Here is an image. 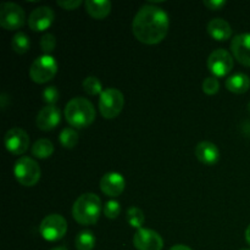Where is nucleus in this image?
Wrapping results in <instances>:
<instances>
[{
	"label": "nucleus",
	"mask_w": 250,
	"mask_h": 250,
	"mask_svg": "<svg viewBox=\"0 0 250 250\" xmlns=\"http://www.w3.org/2000/svg\"><path fill=\"white\" fill-rule=\"evenodd\" d=\"M54 146L49 139H38L32 146V155L38 159H48L53 155Z\"/></svg>",
	"instance_id": "20"
},
{
	"label": "nucleus",
	"mask_w": 250,
	"mask_h": 250,
	"mask_svg": "<svg viewBox=\"0 0 250 250\" xmlns=\"http://www.w3.org/2000/svg\"><path fill=\"white\" fill-rule=\"evenodd\" d=\"M231 51L239 63L250 67V33L237 34L231 42Z\"/></svg>",
	"instance_id": "14"
},
{
	"label": "nucleus",
	"mask_w": 250,
	"mask_h": 250,
	"mask_svg": "<svg viewBox=\"0 0 250 250\" xmlns=\"http://www.w3.org/2000/svg\"><path fill=\"white\" fill-rule=\"evenodd\" d=\"M120 212H121V205L116 200H109L104 205V215L107 219H116L120 215Z\"/></svg>",
	"instance_id": "27"
},
{
	"label": "nucleus",
	"mask_w": 250,
	"mask_h": 250,
	"mask_svg": "<svg viewBox=\"0 0 250 250\" xmlns=\"http://www.w3.org/2000/svg\"><path fill=\"white\" fill-rule=\"evenodd\" d=\"M203 92L208 95H214L219 92L220 89V82L216 77L214 76H210V77L205 78L203 81Z\"/></svg>",
	"instance_id": "26"
},
{
	"label": "nucleus",
	"mask_w": 250,
	"mask_h": 250,
	"mask_svg": "<svg viewBox=\"0 0 250 250\" xmlns=\"http://www.w3.org/2000/svg\"><path fill=\"white\" fill-rule=\"evenodd\" d=\"M225 85L229 92L236 93V94H243L249 90L250 78L246 73H234V75L226 78Z\"/></svg>",
	"instance_id": "19"
},
{
	"label": "nucleus",
	"mask_w": 250,
	"mask_h": 250,
	"mask_svg": "<svg viewBox=\"0 0 250 250\" xmlns=\"http://www.w3.org/2000/svg\"><path fill=\"white\" fill-rule=\"evenodd\" d=\"M83 89H84V92L89 95L102 94V82H100L97 77H94V76H88V77L83 81Z\"/></svg>",
	"instance_id": "25"
},
{
	"label": "nucleus",
	"mask_w": 250,
	"mask_h": 250,
	"mask_svg": "<svg viewBox=\"0 0 250 250\" xmlns=\"http://www.w3.org/2000/svg\"><path fill=\"white\" fill-rule=\"evenodd\" d=\"M55 14L49 6H39L29 14L28 26L34 32H43L53 24Z\"/></svg>",
	"instance_id": "12"
},
{
	"label": "nucleus",
	"mask_w": 250,
	"mask_h": 250,
	"mask_svg": "<svg viewBox=\"0 0 250 250\" xmlns=\"http://www.w3.org/2000/svg\"><path fill=\"white\" fill-rule=\"evenodd\" d=\"M31 46V42L29 38L22 32H17L11 39V48L15 53L17 54H24L29 50Z\"/></svg>",
	"instance_id": "22"
},
{
	"label": "nucleus",
	"mask_w": 250,
	"mask_h": 250,
	"mask_svg": "<svg viewBox=\"0 0 250 250\" xmlns=\"http://www.w3.org/2000/svg\"><path fill=\"white\" fill-rule=\"evenodd\" d=\"M133 246L137 250H161L164 241L158 232L150 229H141L134 234Z\"/></svg>",
	"instance_id": "11"
},
{
	"label": "nucleus",
	"mask_w": 250,
	"mask_h": 250,
	"mask_svg": "<svg viewBox=\"0 0 250 250\" xmlns=\"http://www.w3.org/2000/svg\"><path fill=\"white\" fill-rule=\"evenodd\" d=\"M39 232L45 241H59L67 232V222L65 217L59 214L48 215L39 225Z\"/></svg>",
	"instance_id": "8"
},
{
	"label": "nucleus",
	"mask_w": 250,
	"mask_h": 250,
	"mask_svg": "<svg viewBox=\"0 0 250 250\" xmlns=\"http://www.w3.org/2000/svg\"><path fill=\"white\" fill-rule=\"evenodd\" d=\"M59 65L51 55H42L33 61L29 68V77L33 82L46 83L55 77Z\"/></svg>",
	"instance_id": "6"
},
{
	"label": "nucleus",
	"mask_w": 250,
	"mask_h": 250,
	"mask_svg": "<svg viewBox=\"0 0 250 250\" xmlns=\"http://www.w3.org/2000/svg\"><path fill=\"white\" fill-rule=\"evenodd\" d=\"M43 100L48 105H55L58 103L59 98H60V93H59L58 88L50 85V87H46L43 90Z\"/></svg>",
	"instance_id": "29"
},
{
	"label": "nucleus",
	"mask_w": 250,
	"mask_h": 250,
	"mask_svg": "<svg viewBox=\"0 0 250 250\" xmlns=\"http://www.w3.org/2000/svg\"><path fill=\"white\" fill-rule=\"evenodd\" d=\"M246 239H247V242H248V244L250 246V225L248 227H247V229H246Z\"/></svg>",
	"instance_id": "33"
},
{
	"label": "nucleus",
	"mask_w": 250,
	"mask_h": 250,
	"mask_svg": "<svg viewBox=\"0 0 250 250\" xmlns=\"http://www.w3.org/2000/svg\"><path fill=\"white\" fill-rule=\"evenodd\" d=\"M59 139H60V143L63 148L72 149L78 143V133L73 128L66 127V128H63L61 131Z\"/></svg>",
	"instance_id": "23"
},
{
	"label": "nucleus",
	"mask_w": 250,
	"mask_h": 250,
	"mask_svg": "<svg viewBox=\"0 0 250 250\" xmlns=\"http://www.w3.org/2000/svg\"><path fill=\"white\" fill-rule=\"evenodd\" d=\"M204 5L212 11H217L226 5V1L225 0H204Z\"/></svg>",
	"instance_id": "31"
},
{
	"label": "nucleus",
	"mask_w": 250,
	"mask_h": 250,
	"mask_svg": "<svg viewBox=\"0 0 250 250\" xmlns=\"http://www.w3.org/2000/svg\"><path fill=\"white\" fill-rule=\"evenodd\" d=\"M234 59L226 49H216L208 58V68L214 77H224L232 71Z\"/></svg>",
	"instance_id": "9"
},
{
	"label": "nucleus",
	"mask_w": 250,
	"mask_h": 250,
	"mask_svg": "<svg viewBox=\"0 0 250 250\" xmlns=\"http://www.w3.org/2000/svg\"><path fill=\"white\" fill-rule=\"evenodd\" d=\"M126 187L124 176L119 172H107L100 180V189L107 197H119Z\"/></svg>",
	"instance_id": "13"
},
{
	"label": "nucleus",
	"mask_w": 250,
	"mask_h": 250,
	"mask_svg": "<svg viewBox=\"0 0 250 250\" xmlns=\"http://www.w3.org/2000/svg\"><path fill=\"white\" fill-rule=\"evenodd\" d=\"M14 175L20 185L33 187L41 180L42 171L36 160L29 156H22L15 163Z\"/></svg>",
	"instance_id": "4"
},
{
	"label": "nucleus",
	"mask_w": 250,
	"mask_h": 250,
	"mask_svg": "<svg viewBox=\"0 0 250 250\" xmlns=\"http://www.w3.org/2000/svg\"><path fill=\"white\" fill-rule=\"evenodd\" d=\"M127 221L134 229H143L144 221H146V217H144L143 211H142L139 208L137 207H131L127 210Z\"/></svg>",
	"instance_id": "24"
},
{
	"label": "nucleus",
	"mask_w": 250,
	"mask_h": 250,
	"mask_svg": "<svg viewBox=\"0 0 250 250\" xmlns=\"http://www.w3.org/2000/svg\"><path fill=\"white\" fill-rule=\"evenodd\" d=\"M26 22L24 10L16 2H4L0 6V26L7 31H16Z\"/></svg>",
	"instance_id": "7"
},
{
	"label": "nucleus",
	"mask_w": 250,
	"mask_h": 250,
	"mask_svg": "<svg viewBox=\"0 0 250 250\" xmlns=\"http://www.w3.org/2000/svg\"><path fill=\"white\" fill-rule=\"evenodd\" d=\"M65 119L75 128H85L95 120V107L88 99L77 97L66 104Z\"/></svg>",
	"instance_id": "3"
},
{
	"label": "nucleus",
	"mask_w": 250,
	"mask_h": 250,
	"mask_svg": "<svg viewBox=\"0 0 250 250\" xmlns=\"http://www.w3.org/2000/svg\"><path fill=\"white\" fill-rule=\"evenodd\" d=\"M85 11L95 20H103L111 11V2L109 0H85Z\"/></svg>",
	"instance_id": "18"
},
{
	"label": "nucleus",
	"mask_w": 250,
	"mask_h": 250,
	"mask_svg": "<svg viewBox=\"0 0 250 250\" xmlns=\"http://www.w3.org/2000/svg\"><path fill=\"white\" fill-rule=\"evenodd\" d=\"M195 156L202 164L208 166L215 165L220 159L219 148L211 142H200L195 146Z\"/></svg>",
	"instance_id": "16"
},
{
	"label": "nucleus",
	"mask_w": 250,
	"mask_h": 250,
	"mask_svg": "<svg viewBox=\"0 0 250 250\" xmlns=\"http://www.w3.org/2000/svg\"><path fill=\"white\" fill-rule=\"evenodd\" d=\"M170 250H192V249L187 246H183V244H176V246H173Z\"/></svg>",
	"instance_id": "32"
},
{
	"label": "nucleus",
	"mask_w": 250,
	"mask_h": 250,
	"mask_svg": "<svg viewBox=\"0 0 250 250\" xmlns=\"http://www.w3.org/2000/svg\"><path fill=\"white\" fill-rule=\"evenodd\" d=\"M241 250H249V249H241Z\"/></svg>",
	"instance_id": "35"
},
{
	"label": "nucleus",
	"mask_w": 250,
	"mask_h": 250,
	"mask_svg": "<svg viewBox=\"0 0 250 250\" xmlns=\"http://www.w3.org/2000/svg\"><path fill=\"white\" fill-rule=\"evenodd\" d=\"M55 46H56V38L54 34L46 33L41 38V48L42 50L45 53V55H49V53H51V51L55 49Z\"/></svg>",
	"instance_id": "28"
},
{
	"label": "nucleus",
	"mask_w": 250,
	"mask_h": 250,
	"mask_svg": "<svg viewBox=\"0 0 250 250\" xmlns=\"http://www.w3.org/2000/svg\"><path fill=\"white\" fill-rule=\"evenodd\" d=\"M102 211V200L94 193H84L76 199L72 216L83 226H92L98 222Z\"/></svg>",
	"instance_id": "2"
},
{
	"label": "nucleus",
	"mask_w": 250,
	"mask_h": 250,
	"mask_svg": "<svg viewBox=\"0 0 250 250\" xmlns=\"http://www.w3.org/2000/svg\"><path fill=\"white\" fill-rule=\"evenodd\" d=\"M208 33L216 41L224 42L232 37V27L226 20L212 19L208 23Z\"/></svg>",
	"instance_id": "17"
},
{
	"label": "nucleus",
	"mask_w": 250,
	"mask_h": 250,
	"mask_svg": "<svg viewBox=\"0 0 250 250\" xmlns=\"http://www.w3.org/2000/svg\"><path fill=\"white\" fill-rule=\"evenodd\" d=\"M77 250H93L95 246V236L92 231H81L75 239Z\"/></svg>",
	"instance_id": "21"
},
{
	"label": "nucleus",
	"mask_w": 250,
	"mask_h": 250,
	"mask_svg": "<svg viewBox=\"0 0 250 250\" xmlns=\"http://www.w3.org/2000/svg\"><path fill=\"white\" fill-rule=\"evenodd\" d=\"M125 105V97L116 88H106L99 98V111L104 119L111 120L121 114Z\"/></svg>",
	"instance_id": "5"
},
{
	"label": "nucleus",
	"mask_w": 250,
	"mask_h": 250,
	"mask_svg": "<svg viewBox=\"0 0 250 250\" xmlns=\"http://www.w3.org/2000/svg\"><path fill=\"white\" fill-rule=\"evenodd\" d=\"M82 4L81 0H58V5L65 10H75Z\"/></svg>",
	"instance_id": "30"
},
{
	"label": "nucleus",
	"mask_w": 250,
	"mask_h": 250,
	"mask_svg": "<svg viewBox=\"0 0 250 250\" xmlns=\"http://www.w3.org/2000/svg\"><path fill=\"white\" fill-rule=\"evenodd\" d=\"M61 121V112L55 105H46L37 115V127L44 132L55 128Z\"/></svg>",
	"instance_id": "15"
},
{
	"label": "nucleus",
	"mask_w": 250,
	"mask_h": 250,
	"mask_svg": "<svg viewBox=\"0 0 250 250\" xmlns=\"http://www.w3.org/2000/svg\"><path fill=\"white\" fill-rule=\"evenodd\" d=\"M170 20L165 10L155 5H144L136 14L132 23L134 37L141 43L153 44L164 41L168 32Z\"/></svg>",
	"instance_id": "1"
},
{
	"label": "nucleus",
	"mask_w": 250,
	"mask_h": 250,
	"mask_svg": "<svg viewBox=\"0 0 250 250\" xmlns=\"http://www.w3.org/2000/svg\"><path fill=\"white\" fill-rule=\"evenodd\" d=\"M50 250H67V249H66L65 247H55V248H53Z\"/></svg>",
	"instance_id": "34"
},
{
	"label": "nucleus",
	"mask_w": 250,
	"mask_h": 250,
	"mask_svg": "<svg viewBox=\"0 0 250 250\" xmlns=\"http://www.w3.org/2000/svg\"><path fill=\"white\" fill-rule=\"evenodd\" d=\"M4 142L6 150L14 154V155H22L23 153H26L29 146L28 134L20 127L10 128L5 133Z\"/></svg>",
	"instance_id": "10"
}]
</instances>
